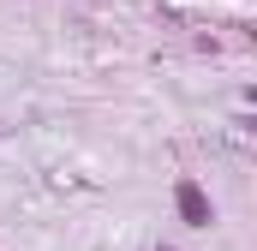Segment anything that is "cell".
<instances>
[{
  "label": "cell",
  "instance_id": "obj_1",
  "mask_svg": "<svg viewBox=\"0 0 257 251\" xmlns=\"http://www.w3.org/2000/svg\"><path fill=\"white\" fill-rule=\"evenodd\" d=\"M174 203H180V221L186 227H209L215 221V203H209V191L197 186V180H180L174 186Z\"/></svg>",
  "mask_w": 257,
  "mask_h": 251
}]
</instances>
